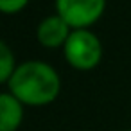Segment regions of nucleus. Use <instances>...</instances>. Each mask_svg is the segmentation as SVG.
Here are the masks:
<instances>
[{"instance_id":"1","label":"nucleus","mask_w":131,"mask_h":131,"mask_svg":"<svg viewBox=\"0 0 131 131\" xmlns=\"http://www.w3.org/2000/svg\"><path fill=\"white\" fill-rule=\"evenodd\" d=\"M9 93H13L22 104L45 106L56 101L61 90L58 72L43 61H25L16 67L11 75Z\"/></svg>"},{"instance_id":"2","label":"nucleus","mask_w":131,"mask_h":131,"mask_svg":"<svg viewBox=\"0 0 131 131\" xmlns=\"http://www.w3.org/2000/svg\"><path fill=\"white\" fill-rule=\"evenodd\" d=\"M63 50L65 59L77 70H92L102 58L101 40L88 29H72Z\"/></svg>"},{"instance_id":"3","label":"nucleus","mask_w":131,"mask_h":131,"mask_svg":"<svg viewBox=\"0 0 131 131\" xmlns=\"http://www.w3.org/2000/svg\"><path fill=\"white\" fill-rule=\"evenodd\" d=\"M106 7V0H56L58 15L72 29H86L95 24Z\"/></svg>"},{"instance_id":"4","label":"nucleus","mask_w":131,"mask_h":131,"mask_svg":"<svg viewBox=\"0 0 131 131\" xmlns=\"http://www.w3.org/2000/svg\"><path fill=\"white\" fill-rule=\"evenodd\" d=\"M70 32H72V27L56 13L40 22V25L36 29V38L43 47L56 49V47H61L67 43Z\"/></svg>"},{"instance_id":"5","label":"nucleus","mask_w":131,"mask_h":131,"mask_svg":"<svg viewBox=\"0 0 131 131\" xmlns=\"http://www.w3.org/2000/svg\"><path fill=\"white\" fill-rule=\"evenodd\" d=\"M24 120V104L13 93H0V131H16Z\"/></svg>"},{"instance_id":"6","label":"nucleus","mask_w":131,"mask_h":131,"mask_svg":"<svg viewBox=\"0 0 131 131\" xmlns=\"http://www.w3.org/2000/svg\"><path fill=\"white\" fill-rule=\"evenodd\" d=\"M15 70H16L15 54H13V50L9 49V45L6 41L0 40V84L9 83Z\"/></svg>"},{"instance_id":"7","label":"nucleus","mask_w":131,"mask_h":131,"mask_svg":"<svg viewBox=\"0 0 131 131\" xmlns=\"http://www.w3.org/2000/svg\"><path fill=\"white\" fill-rule=\"evenodd\" d=\"M29 4V0H0V13L15 15Z\"/></svg>"},{"instance_id":"8","label":"nucleus","mask_w":131,"mask_h":131,"mask_svg":"<svg viewBox=\"0 0 131 131\" xmlns=\"http://www.w3.org/2000/svg\"><path fill=\"white\" fill-rule=\"evenodd\" d=\"M127 131H131V129H127Z\"/></svg>"}]
</instances>
